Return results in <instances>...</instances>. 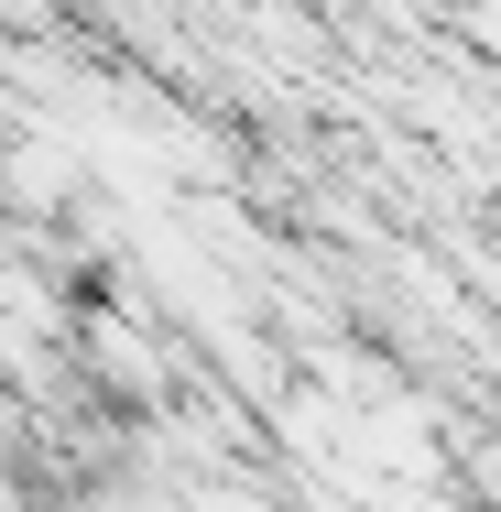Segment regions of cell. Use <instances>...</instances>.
<instances>
[{"mask_svg": "<svg viewBox=\"0 0 501 512\" xmlns=\"http://www.w3.org/2000/svg\"><path fill=\"white\" fill-rule=\"evenodd\" d=\"M88 197V175H77V142L55 131V120H22L11 142H0V207H22V218H55V207Z\"/></svg>", "mask_w": 501, "mask_h": 512, "instance_id": "6da1fadb", "label": "cell"}, {"mask_svg": "<svg viewBox=\"0 0 501 512\" xmlns=\"http://www.w3.org/2000/svg\"><path fill=\"white\" fill-rule=\"evenodd\" d=\"M77 338H88V371H99L109 393H131V404H153V393L175 382V349H153L142 316H88Z\"/></svg>", "mask_w": 501, "mask_h": 512, "instance_id": "7a4b0ae2", "label": "cell"}]
</instances>
